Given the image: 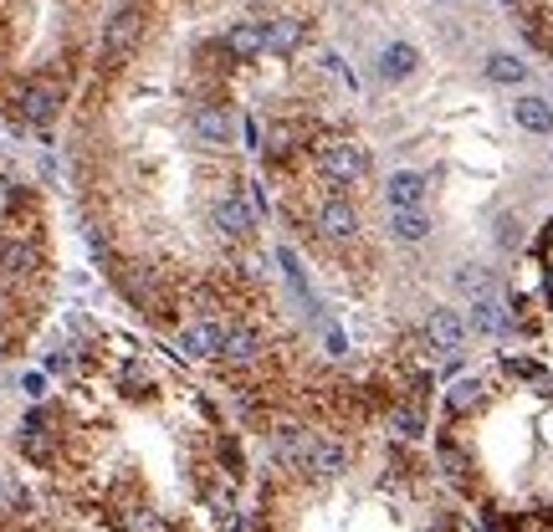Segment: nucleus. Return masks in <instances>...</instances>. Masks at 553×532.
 Here are the masks:
<instances>
[{
  "label": "nucleus",
  "instance_id": "nucleus-1",
  "mask_svg": "<svg viewBox=\"0 0 553 532\" xmlns=\"http://www.w3.org/2000/svg\"><path fill=\"white\" fill-rule=\"evenodd\" d=\"M144 26H149V16H144L139 0H129L123 11H113V16H108V26H103V57H108V62L134 57V47L144 41Z\"/></svg>",
  "mask_w": 553,
  "mask_h": 532
},
{
  "label": "nucleus",
  "instance_id": "nucleus-2",
  "mask_svg": "<svg viewBox=\"0 0 553 532\" xmlns=\"http://www.w3.org/2000/svg\"><path fill=\"white\" fill-rule=\"evenodd\" d=\"M318 174L328 185H359L364 174H369V154L349 139H338V144H323L318 149Z\"/></svg>",
  "mask_w": 553,
  "mask_h": 532
},
{
  "label": "nucleus",
  "instance_id": "nucleus-3",
  "mask_svg": "<svg viewBox=\"0 0 553 532\" xmlns=\"http://www.w3.org/2000/svg\"><path fill=\"white\" fill-rule=\"evenodd\" d=\"M466 333H472V323H466L456 307H431V318H425V328H420V338L436 353H446V359H456V353L466 348Z\"/></svg>",
  "mask_w": 553,
  "mask_h": 532
},
{
  "label": "nucleus",
  "instance_id": "nucleus-4",
  "mask_svg": "<svg viewBox=\"0 0 553 532\" xmlns=\"http://www.w3.org/2000/svg\"><path fill=\"white\" fill-rule=\"evenodd\" d=\"M313 231H318L323 241H354V236H359V210H354V200H344V195L318 200Z\"/></svg>",
  "mask_w": 553,
  "mask_h": 532
},
{
  "label": "nucleus",
  "instance_id": "nucleus-5",
  "mask_svg": "<svg viewBox=\"0 0 553 532\" xmlns=\"http://www.w3.org/2000/svg\"><path fill=\"white\" fill-rule=\"evenodd\" d=\"M487 399H492V379H482V374H466V379H456V384L446 389L441 410H446V420H451V425H461V420L482 415V405H487Z\"/></svg>",
  "mask_w": 553,
  "mask_h": 532
},
{
  "label": "nucleus",
  "instance_id": "nucleus-6",
  "mask_svg": "<svg viewBox=\"0 0 553 532\" xmlns=\"http://www.w3.org/2000/svg\"><path fill=\"white\" fill-rule=\"evenodd\" d=\"M190 128H195V139H200L205 149H226V144L236 139V118H231V108H221V103L195 108V113H190Z\"/></svg>",
  "mask_w": 553,
  "mask_h": 532
},
{
  "label": "nucleus",
  "instance_id": "nucleus-7",
  "mask_svg": "<svg viewBox=\"0 0 553 532\" xmlns=\"http://www.w3.org/2000/svg\"><path fill=\"white\" fill-rule=\"evenodd\" d=\"M456 292L466 297V302H492L497 297V277H492V266H482V261H466V266H456Z\"/></svg>",
  "mask_w": 553,
  "mask_h": 532
},
{
  "label": "nucleus",
  "instance_id": "nucleus-8",
  "mask_svg": "<svg viewBox=\"0 0 553 532\" xmlns=\"http://www.w3.org/2000/svg\"><path fill=\"white\" fill-rule=\"evenodd\" d=\"M57 108H62V93L52 82H31L26 93H21V113L36 123V128H47L52 118H57Z\"/></svg>",
  "mask_w": 553,
  "mask_h": 532
},
{
  "label": "nucleus",
  "instance_id": "nucleus-9",
  "mask_svg": "<svg viewBox=\"0 0 553 532\" xmlns=\"http://www.w3.org/2000/svg\"><path fill=\"white\" fill-rule=\"evenodd\" d=\"M425 174H415V169H400V174H390V185H385V200H390V210H420V200H425Z\"/></svg>",
  "mask_w": 553,
  "mask_h": 532
},
{
  "label": "nucleus",
  "instance_id": "nucleus-10",
  "mask_svg": "<svg viewBox=\"0 0 553 532\" xmlns=\"http://www.w3.org/2000/svg\"><path fill=\"white\" fill-rule=\"evenodd\" d=\"M226 52H231L236 62L262 57V52H267V31H262L257 21H236V26L226 31Z\"/></svg>",
  "mask_w": 553,
  "mask_h": 532
},
{
  "label": "nucleus",
  "instance_id": "nucleus-11",
  "mask_svg": "<svg viewBox=\"0 0 553 532\" xmlns=\"http://www.w3.org/2000/svg\"><path fill=\"white\" fill-rule=\"evenodd\" d=\"M415 67H420V52L410 47V41H390V47L379 52V77H390V82L415 77Z\"/></svg>",
  "mask_w": 553,
  "mask_h": 532
},
{
  "label": "nucleus",
  "instance_id": "nucleus-12",
  "mask_svg": "<svg viewBox=\"0 0 553 532\" xmlns=\"http://www.w3.org/2000/svg\"><path fill=\"white\" fill-rule=\"evenodd\" d=\"M262 31H267V52H277V57H292L297 47H303V36H308L303 21H292V16L287 21H267Z\"/></svg>",
  "mask_w": 553,
  "mask_h": 532
},
{
  "label": "nucleus",
  "instance_id": "nucleus-13",
  "mask_svg": "<svg viewBox=\"0 0 553 532\" xmlns=\"http://www.w3.org/2000/svg\"><path fill=\"white\" fill-rule=\"evenodd\" d=\"M513 118H518V128H528V133H553V108L543 103V98H518L513 103Z\"/></svg>",
  "mask_w": 553,
  "mask_h": 532
},
{
  "label": "nucleus",
  "instance_id": "nucleus-14",
  "mask_svg": "<svg viewBox=\"0 0 553 532\" xmlns=\"http://www.w3.org/2000/svg\"><path fill=\"white\" fill-rule=\"evenodd\" d=\"M487 77H492L497 87H518V82L528 77V62L513 57V52H492V57H487Z\"/></svg>",
  "mask_w": 553,
  "mask_h": 532
},
{
  "label": "nucleus",
  "instance_id": "nucleus-15",
  "mask_svg": "<svg viewBox=\"0 0 553 532\" xmlns=\"http://www.w3.org/2000/svg\"><path fill=\"white\" fill-rule=\"evenodd\" d=\"M390 231L400 241H425V236H431V215H425V210H395L390 215Z\"/></svg>",
  "mask_w": 553,
  "mask_h": 532
},
{
  "label": "nucleus",
  "instance_id": "nucleus-16",
  "mask_svg": "<svg viewBox=\"0 0 553 532\" xmlns=\"http://www.w3.org/2000/svg\"><path fill=\"white\" fill-rule=\"evenodd\" d=\"M472 328H477V333H507V318H502L497 297H492V302H472Z\"/></svg>",
  "mask_w": 553,
  "mask_h": 532
},
{
  "label": "nucleus",
  "instance_id": "nucleus-17",
  "mask_svg": "<svg viewBox=\"0 0 553 532\" xmlns=\"http://www.w3.org/2000/svg\"><path fill=\"white\" fill-rule=\"evenodd\" d=\"M21 389H26L31 405H36V399H47V374H21Z\"/></svg>",
  "mask_w": 553,
  "mask_h": 532
},
{
  "label": "nucleus",
  "instance_id": "nucleus-18",
  "mask_svg": "<svg viewBox=\"0 0 553 532\" xmlns=\"http://www.w3.org/2000/svg\"><path fill=\"white\" fill-rule=\"evenodd\" d=\"M502 6H523V0H502Z\"/></svg>",
  "mask_w": 553,
  "mask_h": 532
}]
</instances>
